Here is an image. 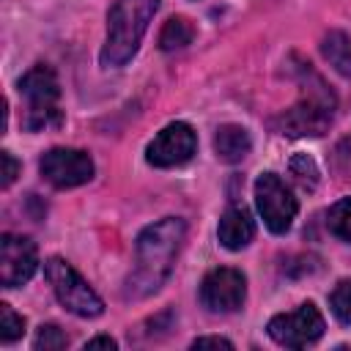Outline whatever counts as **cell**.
I'll list each match as a JSON object with an SVG mask.
<instances>
[{
    "mask_svg": "<svg viewBox=\"0 0 351 351\" xmlns=\"http://www.w3.org/2000/svg\"><path fill=\"white\" fill-rule=\"evenodd\" d=\"M184 236L186 222L181 217H165L137 236L134 269L126 277V299H143L162 288L181 250Z\"/></svg>",
    "mask_w": 351,
    "mask_h": 351,
    "instance_id": "cell-1",
    "label": "cell"
},
{
    "mask_svg": "<svg viewBox=\"0 0 351 351\" xmlns=\"http://www.w3.org/2000/svg\"><path fill=\"white\" fill-rule=\"evenodd\" d=\"M159 0H115L107 14V41L101 49V66H123L140 47Z\"/></svg>",
    "mask_w": 351,
    "mask_h": 351,
    "instance_id": "cell-2",
    "label": "cell"
},
{
    "mask_svg": "<svg viewBox=\"0 0 351 351\" xmlns=\"http://www.w3.org/2000/svg\"><path fill=\"white\" fill-rule=\"evenodd\" d=\"M304 74H307V80L302 82V88H304L302 99L291 110H285L280 118H274V129L280 134H288V137H318L332 123V115H335L332 90L310 69Z\"/></svg>",
    "mask_w": 351,
    "mask_h": 351,
    "instance_id": "cell-3",
    "label": "cell"
},
{
    "mask_svg": "<svg viewBox=\"0 0 351 351\" xmlns=\"http://www.w3.org/2000/svg\"><path fill=\"white\" fill-rule=\"evenodd\" d=\"M19 93L25 96V118L22 126L27 132H41L47 126H58L60 123V85L58 77L49 66L36 63L33 69H27L19 80Z\"/></svg>",
    "mask_w": 351,
    "mask_h": 351,
    "instance_id": "cell-4",
    "label": "cell"
},
{
    "mask_svg": "<svg viewBox=\"0 0 351 351\" xmlns=\"http://www.w3.org/2000/svg\"><path fill=\"white\" fill-rule=\"evenodd\" d=\"M44 274H47V280H49L58 302L69 313H74L80 318H96V315L104 313V302L99 299V293L63 258H49L44 263Z\"/></svg>",
    "mask_w": 351,
    "mask_h": 351,
    "instance_id": "cell-5",
    "label": "cell"
},
{
    "mask_svg": "<svg viewBox=\"0 0 351 351\" xmlns=\"http://www.w3.org/2000/svg\"><path fill=\"white\" fill-rule=\"evenodd\" d=\"M255 203L258 211L266 222V228L271 233H285L299 211L296 197L291 195V189L282 184V178L277 173H263L255 181Z\"/></svg>",
    "mask_w": 351,
    "mask_h": 351,
    "instance_id": "cell-6",
    "label": "cell"
},
{
    "mask_svg": "<svg viewBox=\"0 0 351 351\" xmlns=\"http://www.w3.org/2000/svg\"><path fill=\"white\" fill-rule=\"evenodd\" d=\"M269 337L285 348H302L324 335V318L313 302L299 304L293 313H280L269 321Z\"/></svg>",
    "mask_w": 351,
    "mask_h": 351,
    "instance_id": "cell-7",
    "label": "cell"
},
{
    "mask_svg": "<svg viewBox=\"0 0 351 351\" xmlns=\"http://www.w3.org/2000/svg\"><path fill=\"white\" fill-rule=\"evenodd\" d=\"M197 151V134L189 123L173 121L167 123L145 148V159L154 167H176L195 156Z\"/></svg>",
    "mask_w": 351,
    "mask_h": 351,
    "instance_id": "cell-8",
    "label": "cell"
},
{
    "mask_svg": "<svg viewBox=\"0 0 351 351\" xmlns=\"http://www.w3.org/2000/svg\"><path fill=\"white\" fill-rule=\"evenodd\" d=\"M38 170L52 186L71 189V186L88 184L93 178V159L77 148H49L41 156Z\"/></svg>",
    "mask_w": 351,
    "mask_h": 351,
    "instance_id": "cell-9",
    "label": "cell"
},
{
    "mask_svg": "<svg viewBox=\"0 0 351 351\" xmlns=\"http://www.w3.org/2000/svg\"><path fill=\"white\" fill-rule=\"evenodd\" d=\"M247 296V280L239 269L219 266L211 269L200 282V302L211 313H233L244 304Z\"/></svg>",
    "mask_w": 351,
    "mask_h": 351,
    "instance_id": "cell-10",
    "label": "cell"
},
{
    "mask_svg": "<svg viewBox=\"0 0 351 351\" xmlns=\"http://www.w3.org/2000/svg\"><path fill=\"white\" fill-rule=\"evenodd\" d=\"M38 269L36 241L16 233H3L0 239V282L3 288H16L27 282Z\"/></svg>",
    "mask_w": 351,
    "mask_h": 351,
    "instance_id": "cell-11",
    "label": "cell"
},
{
    "mask_svg": "<svg viewBox=\"0 0 351 351\" xmlns=\"http://www.w3.org/2000/svg\"><path fill=\"white\" fill-rule=\"evenodd\" d=\"M217 236L225 250H244L255 236V222H252L250 211L244 206H230L219 219Z\"/></svg>",
    "mask_w": 351,
    "mask_h": 351,
    "instance_id": "cell-12",
    "label": "cell"
},
{
    "mask_svg": "<svg viewBox=\"0 0 351 351\" xmlns=\"http://www.w3.org/2000/svg\"><path fill=\"white\" fill-rule=\"evenodd\" d=\"M252 148V140H250V132L239 123H222L214 134V151H217V159L228 162V165H236L241 162Z\"/></svg>",
    "mask_w": 351,
    "mask_h": 351,
    "instance_id": "cell-13",
    "label": "cell"
},
{
    "mask_svg": "<svg viewBox=\"0 0 351 351\" xmlns=\"http://www.w3.org/2000/svg\"><path fill=\"white\" fill-rule=\"evenodd\" d=\"M321 52H324V58L329 60V66L337 74L351 77V38L343 30L326 33L324 41H321Z\"/></svg>",
    "mask_w": 351,
    "mask_h": 351,
    "instance_id": "cell-14",
    "label": "cell"
},
{
    "mask_svg": "<svg viewBox=\"0 0 351 351\" xmlns=\"http://www.w3.org/2000/svg\"><path fill=\"white\" fill-rule=\"evenodd\" d=\"M195 38V27L186 16H170L159 33V47L165 52H173V49H184L186 44H192Z\"/></svg>",
    "mask_w": 351,
    "mask_h": 351,
    "instance_id": "cell-15",
    "label": "cell"
},
{
    "mask_svg": "<svg viewBox=\"0 0 351 351\" xmlns=\"http://www.w3.org/2000/svg\"><path fill=\"white\" fill-rule=\"evenodd\" d=\"M326 225H329V230H332L337 239H343V241L351 244V197H343V200H337V203L329 208Z\"/></svg>",
    "mask_w": 351,
    "mask_h": 351,
    "instance_id": "cell-16",
    "label": "cell"
},
{
    "mask_svg": "<svg viewBox=\"0 0 351 351\" xmlns=\"http://www.w3.org/2000/svg\"><path fill=\"white\" fill-rule=\"evenodd\" d=\"M25 335V318L22 315H16L14 310H11V304H0V340L3 343H14V340H19Z\"/></svg>",
    "mask_w": 351,
    "mask_h": 351,
    "instance_id": "cell-17",
    "label": "cell"
},
{
    "mask_svg": "<svg viewBox=\"0 0 351 351\" xmlns=\"http://www.w3.org/2000/svg\"><path fill=\"white\" fill-rule=\"evenodd\" d=\"M66 335H63V329L58 326V324H44V326H38V335H36V340H33V346H36V351H60V348H66Z\"/></svg>",
    "mask_w": 351,
    "mask_h": 351,
    "instance_id": "cell-18",
    "label": "cell"
},
{
    "mask_svg": "<svg viewBox=\"0 0 351 351\" xmlns=\"http://www.w3.org/2000/svg\"><path fill=\"white\" fill-rule=\"evenodd\" d=\"M329 304H332V313L343 321V324H351V280H340L329 296Z\"/></svg>",
    "mask_w": 351,
    "mask_h": 351,
    "instance_id": "cell-19",
    "label": "cell"
},
{
    "mask_svg": "<svg viewBox=\"0 0 351 351\" xmlns=\"http://www.w3.org/2000/svg\"><path fill=\"white\" fill-rule=\"evenodd\" d=\"M291 173L296 176V181H302L304 186H315V181H318V167H315V162L307 156V154H296V156H291Z\"/></svg>",
    "mask_w": 351,
    "mask_h": 351,
    "instance_id": "cell-20",
    "label": "cell"
},
{
    "mask_svg": "<svg viewBox=\"0 0 351 351\" xmlns=\"http://www.w3.org/2000/svg\"><path fill=\"white\" fill-rule=\"evenodd\" d=\"M0 159H3V189H8L16 178V173H19V162L11 156V151H3Z\"/></svg>",
    "mask_w": 351,
    "mask_h": 351,
    "instance_id": "cell-21",
    "label": "cell"
},
{
    "mask_svg": "<svg viewBox=\"0 0 351 351\" xmlns=\"http://www.w3.org/2000/svg\"><path fill=\"white\" fill-rule=\"evenodd\" d=\"M192 348H233V343L225 337H197L192 340Z\"/></svg>",
    "mask_w": 351,
    "mask_h": 351,
    "instance_id": "cell-22",
    "label": "cell"
},
{
    "mask_svg": "<svg viewBox=\"0 0 351 351\" xmlns=\"http://www.w3.org/2000/svg\"><path fill=\"white\" fill-rule=\"evenodd\" d=\"M85 348H110V351H112V348H118V343H115L112 337H104V335H101V337L88 340V343H85Z\"/></svg>",
    "mask_w": 351,
    "mask_h": 351,
    "instance_id": "cell-23",
    "label": "cell"
}]
</instances>
